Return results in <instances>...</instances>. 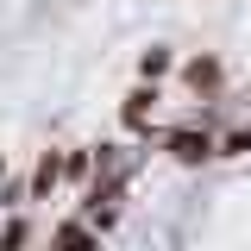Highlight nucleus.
<instances>
[{"instance_id":"f257e3e1","label":"nucleus","mask_w":251,"mask_h":251,"mask_svg":"<svg viewBox=\"0 0 251 251\" xmlns=\"http://www.w3.org/2000/svg\"><path fill=\"white\" fill-rule=\"evenodd\" d=\"M163 151L176 157V163H207V157H220V145L207 138V132H195V126H182V132H170V138H163Z\"/></svg>"},{"instance_id":"39448f33","label":"nucleus","mask_w":251,"mask_h":251,"mask_svg":"<svg viewBox=\"0 0 251 251\" xmlns=\"http://www.w3.org/2000/svg\"><path fill=\"white\" fill-rule=\"evenodd\" d=\"M57 251H100V239H94L82 220H69V226H57Z\"/></svg>"},{"instance_id":"423d86ee","label":"nucleus","mask_w":251,"mask_h":251,"mask_svg":"<svg viewBox=\"0 0 251 251\" xmlns=\"http://www.w3.org/2000/svg\"><path fill=\"white\" fill-rule=\"evenodd\" d=\"M138 75H145V82L157 88V75H170V50H163V44H151V50L138 57Z\"/></svg>"},{"instance_id":"20e7f679","label":"nucleus","mask_w":251,"mask_h":251,"mask_svg":"<svg viewBox=\"0 0 251 251\" xmlns=\"http://www.w3.org/2000/svg\"><path fill=\"white\" fill-rule=\"evenodd\" d=\"M182 82H188L195 94L220 88V57H195V63H182Z\"/></svg>"},{"instance_id":"7ed1b4c3","label":"nucleus","mask_w":251,"mask_h":251,"mask_svg":"<svg viewBox=\"0 0 251 251\" xmlns=\"http://www.w3.org/2000/svg\"><path fill=\"white\" fill-rule=\"evenodd\" d=\"M63 182V157L57 151H44L38 157V170H31V195H38V201H50V188Z\"/></svg>"},{"instance_id":"1a4fd4ad","label":"nucleus","mask_w":251,"mask_h":251,"mask_svg":"<svg viewBox=\"0 0 251 251\" xmlns=\"http://www.w3.org/2000/svg\"><path fill=\"white\" fill-rule=\"evenodd\" d=\"M245 151H251V132H232V138L220 145V157H245Z\"/></svg>"},{"instance_id":"9d476101","label":"nucleus","mask_w":251,"mask_h":251,"mask_svg":"<svg viewBox=\"0 0 251 251\" xmlns=\"http://www.w3.org/2000/svg\"><path fill=\"white\" fill-rule=\"evenodd\" d=\"M0 182H6V157H0Z\"/></svg>"},{"instance_id":"6e6552de","label":"nucleus","mask_w":251,"mask_h":251,"mask_svg":"<svg viewBox=\"0 0 251 251\" xmlns=\"http://www.w3.org/2000/svg\"><path fill=\"white\" fill-rule=\"evenodd\" d=\"M0 251H25V220H13V226L0 232Z\"/></svg>"},{"instance_id":"f03ea898","label":"nucleus","mask_w":251,"mask_h":251,"mask_svg":"<svg viewBox=\"0 0 251 251\" xmlns=\"http://www.w3.org/2000/svg\"><path fill=\"white\" fill-rule=\"evenodd\" d=\"M151 107H157V88H151V82H138V88L126 94V107H120V120L132 126V132H138V126L151 120Z\"/></svg>"},{"instance_id":"0eeeda50","label":"nucleus","mask_w":251,"mask_h":251,"mask_svg":"<svg viewBox=\"0 0 251 251\" xmlns=\"http://www.w3.org/2000/svg\"><path fill=\"white\" fill-rule=\"evenodd\" d=\"M94 170V151H63V182H82Z\"/></svg>"}]
</instances>
